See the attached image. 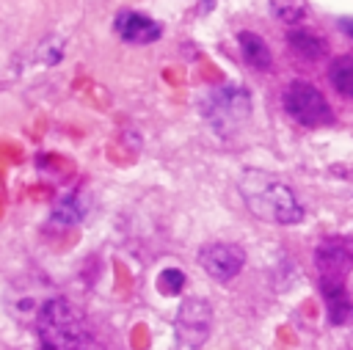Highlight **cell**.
<instances>
[{"label": "cell", "instance_id": "1", "mask_svg": "<svg viewBox=\"0 0 353 350\" xmlns=\"http://www.w3.org/2000/svg\"><path fill=\"white\" fill-rule=\"evenodd\" d=\"M240 193L245 207L259 220L281 223V226H292L303 220V204L298 201L295 190L268 171L245 168L240 174Z\"/></svg>", "mask_w": 353, "mask_h": 350}, {"label": "cell", "instance_id": "2", "mask_svg": "<svg viewBox=\"0 0 353 350\" xmlns=\"http://www.w3.org/2000/svg\"><path fill=\"white\" fill-rule=\"evenodd\" d=\"M320 289L328 306L331 322H345L350 317V298L345 289L347 273L353 270V240L350 237H325L314 251Z\"/></svg>", "mask_w": 353, "mask_h": 350}, {"label": "cell", "instance_id": "3", "mask_svg": "<svg viewBox=\"0 0 353 350\" xmlns=\"http://www.w3.org/2000/svg\"><path fill=\"white\" fill-rule=\"evenodd\" d=\"M36 336L39 350H85V325L77 309L63 298H52L41 306Z\"/></svg>", "mask_w": 353, "mask_h": 350}, {"label": "cell", "instance_id": "4", "mask_svg": "<svg viewBox=\"0 0 353 350\" xmlns=\"http://www.w3.org/2000/svg\"><path fill=\"white\" fill-rule=\"evenodd\" d=\"M251 116V96L240 85H218L204 99V119L223 135L234 132Z\"/></svg>", "mask_w": 353, "mask_h": 350}, {"label": "cell", "instance_id": "5", "mask_svg": "<svg viewBox=\"0 0 353 350\" xmlns=\"http://www.w3.org/2000/svg\"><path fill=\"white\" fill-rule=\"evenodd\" d=\"M281 102H284L287 116L303 127H323V124H331V119H334L331 105L325 102L320 88L306 83V80H292L284 88Z\"/></svg>", "mask_w": 353, "mask_h": 350}, {"label": "cell", "instance_id": "6", "mask_svg": "<svg viewBox=\"0 0 353 350\" xmlns=\"http://www.w3.org/2000/svg\"><path fill=\"white\" fill-rule=\"evenodd\" d=\"M212 328V309L204 298H185L176 309L174 317V331H176V344L182 350H196L207 342Z\"/></svg>", "mask_w": 353, "mask_h": 350}, {"label": "cell", "instance_id": "7", "mask_svg": "<svg viewBox=\"0 0 353 350\" xmlns=\"http://www.w3.org/2000/svg\"><path fill=\"white\" fill-rule=\"evenodd\" d=\"M199 265L204 267V273L210 278H215V281H232L243 270V265H245V251L237 243L212 240V243L201 245Z\"/></svg>", "mask_w": 353, "mask_h": 350}, {"label": "cell", "instance_id": "8", "mask_svg": "<svg viewBox=\"0 0 353 350\" xmlns=\"http://www.w3.org/2000/svg\"><path fill=\"white\" fill-rule=\"evenodd\" d=\"M113 28L127 44H149L163 33L160 22H154V19H149V17L138 14V11H130V8L116 14Z\"/></svg>", "mask_w": 353, "mask_h": 350}, {"label": "cell", "instance_id": "9", "mask_svg": "<svg viewBox=\"0 0 353 350\" xmlns=\"http://www.w3.org/2000/svg\"><path fill=\"white\" fill-rule=\"evenodd\" d=\"M237 41H240V52H243V61L248 66H254L256 72H268L273 58H270V50L265 44L262 36H256L254 30H243L237 33Z\"/></svg>", "mask_w": 353, "mask_h": 350}, {"label": "cell", "instance_id": "10", "mask_svg": "<svg viewBox=\"0 0 353 350\" xmlns=\"http://www.w3.org/2000/svg\"><path fill=\"white\" fill-rule=\"evenodd\" d=\"M290 47L303 61H317L325 55V39L314 30H290Z\"/></svg>", "mask_w": 353, "mask_h": 350}, {"label": "cell", "instance_id": "11", "mask_svg": "<svg viewBox=\"0 0 353 350\" xmlns=\"http://www.w3.org/2000/svg\"><path fill=\"white\" fill-rule=\"evenodd\" d=\"M328 80H331V85H334L342 96L353 99V52L336 55V58L331 61V66H328Z\"/></svg>", "mask_w": 353, "mask_h": 350}, {"label": "cell", "instance_id": "12", "mask_svg": "<svg viewBox=\"0 0 353 350\" xmlns=\"http://www.w3.org/2000/svg\"><path fill=\"white\" fill-rule=\"evenodd\" d=\"M270 11L284 25H295L306 17V0H270Z\"/></svg>", "mask_w": 353, "mask_h": 350}, {"label": "cell", "instance_id": "13", "mask_svg": "<svg viewBox=\"0 0 353 350\" xmlns=\"http://www.w3.org/2000/svg\"><path fill=\"white\" fill-rule=\"evenodd\" d=\"M157 287H160L163 295H179L182 287H185V273L176 270V267H165L157 276Z\"/></svg>", "mask_w": 353, "mask_h": 350}, {"label": "cell", "instance_id": "14", "mask_svg": "<svg viewBox=\"0 0 353 350\" xmlns=\"http://www.w3.org/2000/svg\"><path fill=\"white\" fill-rule=\"evenodd\" d=\"M339 28H342V30H345L347 36H353V19H347V17H342V19H339Z\"/></svg>", "mask_w": 353, "mask_h": 350}]
</instances>
